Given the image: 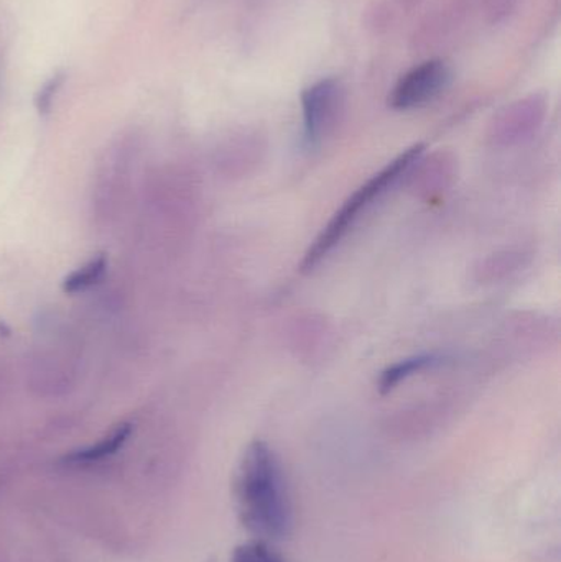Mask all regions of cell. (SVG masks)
Returning a JSON list of instances; mask_svg holds the SVG:
<instances>
[{
	"label": "cell",
	"mask_w": 561,
	"mask_h": 562,
	"mask_svg": "<svg viewBox=\"0 0 561 562\" xmlns=\"http://www.w3.org/2000/svg\"><path fill=\"white\" fill-rule=\"evenodd\" d=\"M234 498L240 524L256 540L277 541L293 528V505L285 472L267 442L253 441L237 465Z\"/></svg>",
	"instance_id": "obj_1"
},
{
	"label": "cell",
	"mask_w": 561,
	"mask_h": 562,
	"mask_svg": "<svg viewBox=\"0 0 561 562\" xmlns=\"http://www.w3.org/2000/svg\"><path fill=\"white\" fill-rule=\"evenodd\" d=\"M453 71L444 59L431 58L408 69L389 94L394 111H414L430 104L450 88Z\"/></svg>",
	"instance_id": "obj_4"
},
{
	"label": "cell",
	"mask_w": 561,
	"mask_h": 562,
	"mask_svg": "<svg viewBox=\"0 0 561 562\" xmlns=\"http://www.w3.org/2000/svg\"><path fill=\"white\" fill-rule=\"evenodd\" d=\"M231 562H287L267 541L254 540L234 550Z\"/></svg>",
	"instance_id": "obj_9"
},
{
	"label": "cell",
	"mask_w": 561,
	"mask_h": 562,
	"mask_svg": "<svg viewBox=\"0 0 561 562\" xmlns=\"http://www.w3.org/2000/svg\"><path fill=\"white\" fill-rule=\"evenodd\" d=\"M346 114V89L338 78H323L302 92L303 140L322 144Z\"/></svg>",
	"instance_id": "obj_3"
},
{
	"label": "cell",
	"mask_w": 561,
	"mask_h": 562,
	"mask_svg": "<svg viewBox=\"0 0 561 562\" xmlns=\"http://www.w3.org/2000/svg\"><path fill=\"white\" fill-rule=\"evenodd\" d=\"M105 270H108V257L99 254L63 280V291L68 294L82 293L98 284L104 277Z\"/></svg>",
	"instance_id": "obj_8"
},
{
	"label": "cell",
	"mask_w": 561,
	"mask_h": 562,
	"mask_svg": "<svg viewBox=\"0 0 561 562\" xmlns=\"http://www.w3.org/2000/svg\"><path fill=\"white\" fill-rule=\"evenodd\" d=\"M65 79V72H55L36 92L35 105L40 114L46 115L52 111L53 102H55L58 92L61 91Z\"/></svg>",
	"instance_id": "obj_11"
},
{
	"label": "cell",
	"mask_w": 561,
	"mask_h": 562,
	"mask_svg": "<svg viewBox=\"0 0 561 562\" xmlns=\"http://www.w3.org/2000/svg\"><path fill=\"white\" fill-rule=\"evenodd\" d=\"M441 362H445L444 357L437 356V353H420V356L408 357L401 362L392 363L382 372L381 379H379V390L382 393L392 392L399 383L404 382L408 376L422 372V370L440 366Z\"/></svg>",
	"instance_id": "obj_7"
},
{
	"label": "cell",
	"mask_w": 561,
	"mask_h": 562,
	"mask_svg": "<svg viewBox=\"0 0 561 562\" xmlns=\"http://www.w3.org/2000/svg\"><path fill=\"white\" fill-rule=\"evenodd\" d=\"M418 0H381L375 2L374 10H371V23L379 29V26H388L394 22L401 13L414 9Z\"/></svg>",
	"instance_id": "obj_10"
},
{
	"label": "cell",
	"mask_w": 561,
	"mask_h": 562,
	"mask_svg": "<svg viewBox=\"0 0 561 562\" xmlns=\"http://www.w3.org/2000/svg\"><path fill=\"white\" fill-rule=\"evenodd\" d=\"M547 101L542 94H530L507 105L494 119L493 135L500 142L520 140L532 134L546 117Z\"/></svg>",
	"instance_id": "obj_5"
},
{
	"label": "cell",
	"mask_w": 561,
	"mask_h": 562,
	"mask_svg": "<svg viewBox=\"0 0 561 562\" xmlns=\"http://www.w3.org/2000/svg\"><path fill=\"white\" fill-rule=\"evenodd\" d=\"M425 145L415 144L401 155L389 161L379 173L372 175L364 184L358 188L348 200L343 203L335 216L323 227L315 243L306 250L300 269L302 272H310L315 269L325 257L335 250V247L348 236L349 231L361 220L362 214L389 190L394 187L415 164L424 157Z\"/></svg>",
	"instance_id": "obj_2"
},
{
	"label": "cell",
	"mask_w": 561,
	"mask_h": 562,
	"mask_svg": "<svg viewBox=\"0 0 561 562\" xmlns=\"http://www.w3.org/2000/svg\"><path fill=\"white\" fill-rule=\"evenodd\" d=\"M131 435V423H121V425L115 426V428L112 429L105 438H102L101 441L96 442V445L88 446V448L72 451L71 454L66 456L65 462L75 465H86L104 461L105 458H111V456H114L119 449H122V446L127 442Z\"/></svg>",
	"instance_id": "obj_6"
}]
</instances>
